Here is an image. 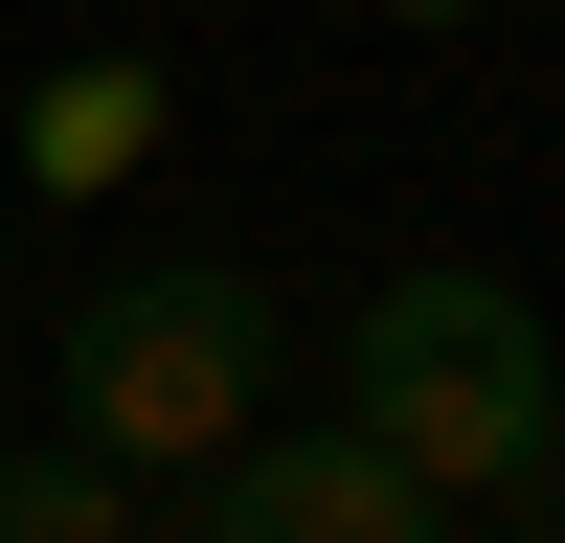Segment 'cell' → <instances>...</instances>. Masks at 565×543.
Masks as SVG:
<instances>
[{
  "label": "cell",
  "mask_w": 565,
  "mask_h": 543,
  "mask_svg": "<svg viewBox=\"0 0 565 543\" xmlns=\"http://www.w3.org/2000/svg\"><path fill=\"white\" fill-rule=\"evenodd\" d=\"M0 543H136V476L90 430H23V453H0Z\"/></svg>",
  "instance_id": "cell-5"
},
{
  "label": "cell",
  "mask_w": 565,
  "mask_h": 543,
  "mask_svg": "<svg viewBox=\"0 0 565 543\" xmlns=\"http://www.w3.org/2000/svg\"><path fill=\"white\" fill-rule=\"evenodd\" d=\"M385 23H476V0H385Z\"/></svg>",
  "instance_id": "cell-6"
},
{
  "label": "cell",
  "mask_w": 565,
  "mask_h": 543,
  "mask_svg": "<svg viewBox=\"0 0 565 543\" xmlns=\"http://www.w3.org/2000/svg\"><path fill=\"white\" fill-rule=\"evenodd\" d=\"M159 114H181V91L136 68V45H90V68L23 91V181H136V159H159Z\"/></svg>",
  "instance_id": "cell-4"
},
{
  "label": "cell",
  "mask_w": 565,
  "mask_h": 543,
  "mask_svg": "<svg viewBox=\"0 0 565 543\" xmlns=\"http://www.w3.org/2000/svg\"><path fill=\"white\" fill-rule=\"evenodd\" d=\"M181 543H452V498L407 476L385 430H226L204 476H181Z\"/></svg>",
  "instance_id": "cell-3"
},
{
  "label": "cell",
  "mask_w": 565,
  "mask_h": 543,
  "mask_svg": "<svg viewBox=\"0 0 565 543\" xmlns=\"http://www.w3.org/2000/svg\"><path fill=\"white\" fill-rule=\"evenodd\" d=\"M0 295H23V204H0Z\"/></svg>",
  "instance_id": "cell-7"
},
{
  "label": "cell",
  "mask_w": 565,
  "mask_h": 543,
  "mask_svg": "<svg viewBox=\"0 0 565 543\" xmlns=\"http://www.w3.org/2000/svg\"><path fill=\"white\" fill-rule=\"evenodd\" d=\"M249 407H271V295L226 249H159V272H114V295L68 317V430L114 453V476H204Z\"/></svg>",
  "instance_id": "cell-2"
},
{
  "label": "cell",
  "mask_w": 565,
  "mask_h": 543,
  "mask_svg": "<svg viewBox=\"0 0 565 543\" xmlns=\"http://www.w3.org/2000/svg\"><path fill=\"white\" fill-rule=\"evenodd\" d=\"M340 430H385L430 498H543L565 476V340H543V295L476 272V249L385 272L340 317Z\"/></svg>",
  "instance_id": "cell-1"
}]
</instances>
